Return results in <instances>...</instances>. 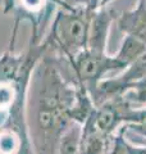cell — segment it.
<instances>
[{
	"label": "cell",
	"instance_id": "obj_10",
	"mask_svg": "<svg viewBox=\"0 0 146 154\" xmlns=\"http://www.w3.org/2000/svg\"><path fill=\"white\" fill-rule=\"evenodd\" d=\"M110 2H113V0H103V2H101V7L100 8H105L106 4H109Z\"/></svg>",
	"mask_w": 146,
	"mask_h": 154
},
{
	"label": "cell",
	"instance_id": "obj_6",
	"mask_svg": "<svg viewBox=\"0 0 146 154\" xmlns=\"http://www.w3.org/2000/svg\"><path fill=\"white\" fill-rule=\"evenodd\" d=\"M146 53V42L140 38L126 35L122 40L119 50L114 55L115 59L120 62L126 68H128L131 64H133L136 60L141 58Z\"/></svg>",
	"mask_w": 146,
	"mask_h": 154
},
{
	"label": "cell",
	"instance_id": "obj_11",
	"mask_svg": "<svg viewBox=\"0 0 146 154\" xmlns=\"http://www.w3.org/2000/svg\"><path fill=\"white\" fill-rule=\"evenodd\" d=\"M140 3L142 4V5H144V7L146 8V0H140Z\"/></svg>",
	"mask_w": 146,
	"mask_h": 154
},
{
	"label": "cell",
	"instance_id": "obj_4",
	"mask_svg": "<svg viewBox=\"0 0 146 154\" xmlns=\"http://www.w3.org/2000/svg\"><path fill=\"white\" fill-rule=\"evenodd\" d=\"M91 117V116H90ZM115 136H109L97 130L91 118L81 126L80 153L81 154H108L113 146Z\"/></svg>",
	"mask_w": 146,
	"mask_h": 154
},
{
	"label": "cell",
	"instance_id": "obj_9",
	"mask_svg": "<svg viewBox=\"0 0 146 154\" xmlns=\"http://www.w3.org/2000/svg\"><path fill=\"white\" fill-rule=\"evenodd\" d=\"M108 154H131L128 152L127 144H126V136H124L123 131H122V128L119 130V134L115 135L113 146L110 148Z\"/></svg>",
	"mask_w": 146,
	"mask_h": 154
},
{
	"label": "cell",
	"instance_id": "obj_5",
	"mask_svg": "<svg viewBox=\"0 0 146 154\" xmlns=\"http://www.w3.org/2000/svg\"><path fill=\"white\" fill-rule=\"evenodd\" d=\"M118 27L126 35H131L146 42V8L137 3L133 9L122 12L117 18Z\"/></svg>",
	"mask_w": 146,
	"mask_h": 154
},
{
	"label": "cell",
	"instance_id": "obj_7",
	"mask_svg": "<svg viewBox=\"0 0 146 154\" xmlns=\"http://www.w3.org/2000/svg\"><path fill=\"white\" fill-rule=\"evenodd\" d=\"M122 128L127 132H133L137 136L146 139V107L131 108L126 114L124 125Z\"/></svg>",
	"mask_w": 146,
	"mask_h": 154
},
{
	"label": "cell",
	"instance_id": "obj_8",
	"mask_svg": "<svg viewBox=\"0 0 146 154\" xmlns=\"http://www.w3.org/2000/svg\"><path fill=\"white\" fill-rule=\"evenodd\" d=\"M122 96L133 108H138L140 105H146V77L129 85Z\"/></svg>",
	"mask_w": 146,
	"mask_h": 154
},
{
	"label": "cell",
	"instance_id": "obj_1",
	"mask_svg": "<svg viewBox=\"0 0 146 154\" xmlns=\"http://www.w3.org/2000/svg\"><path fill=\"white\" fill-rule=\"evenodd\" d=\"M91 11L87 8H73L60 11L55 16L51 33L46 45H54L60 53L59 57L71 60L86 49L89 37Z\"/></svg>",
	"mask_w": 146,
	"mask_h": 154
},
{
	"label": "cell",
	"instance_id": "obj_2",
	"mask_svg": "<svg viewBox=\"0 0 146 154\" xmlns=\"http://www.w3.org/2000/svg\"><path fill=\"white\" fill-rule=\"evenodd\" d=\"M68 68L72 72V81L90 91L94 86L105 79L110 72L124 71L126 67L106 53H97L89 49L68 60Z\"/></svg>",
	"mask_w": 146,
	"mask_h": 154
},
{
	"label": "cell",
	"instance_id": "obj_3",
	"mask_svg": "<svg viewBox=\"0 0 146 154\" xmlns=\"http://www.w3.org/2000/svg\"><path fill=\"white\" fill-rule=\"evenodd\" d=\"M113 21V13L105 8H99L91 12L86 49L97 53H106V42Z\"/></svg>",
	"mask_w": 146,
	"mask_h": 154
}]
</instances>
